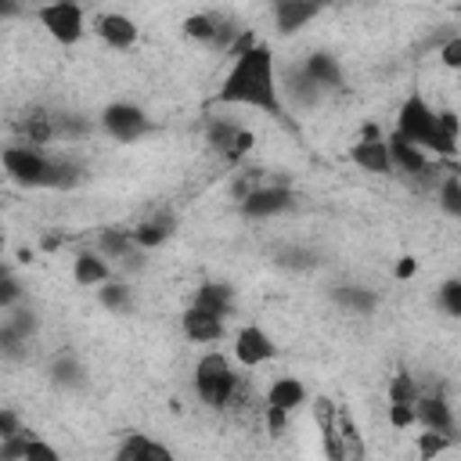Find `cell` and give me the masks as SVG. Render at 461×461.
Listing matches in <instances>:
<instances>
[{"label": "cell", "instance_id": "1", "mask_svg": "<svg viewBox=\"0 0 461 461\" xmlns=\"http://www.w3.org/2000/svg\"><path fill=\"white\" fill-rule=\"evenodd\" d=\"M216 104H245V108H259V112L281 119V86H277L270 43L256 40L245 54L234 58L230 72L223 76V83L216 90Z\"/></svg>", "mask_w": 461, "mask_h": 461}, {"label": "cell", "instance_id": "2", "mask_svg": "<svg viewBox=\"0 0 461 461\" xmlns=\"http://www.w3.org/2000/svg\"><path fill=\"white\" fill-rule=\"evenodd\" d=\"M194 393L212 411H223V407H230L238 400L241 382H238V371L230 367V360L223 353H205L194 364Z\"/></svg>", "mask_w": 461, "mask_h": 461}, {"label": "cell", "instance_id": "3", "mask_svg": "<svg viewBox=\"0 0 461 461\" xmlns=\"http://www.w3.org/2000/svg\"><path fill=\"white\" fill-rule=\"evenodd\" d=\"M393 133H400L403 140H411V144L421 148V151H432V155L450 158L447 148H443V137H439V112H432L421 94H411V97L400 104L396 130H393Z\"/></svg>", "mask_w": 461, "mask_h": 461}, {"label": "cell", "instance_id": "4", "mask_svg": "<svg viewBox=\"0 0 461 461\" xmlns=\"http://www.w3.org/2000/svg\"><path fill=\"white\" fill-rule=\"evenodd\" d=\"M54 155H47L36 144H7L4 148V169L22 187H54Z\"/></svg>", "mask_w": 461, "mask_h": 461}, {"label": "cell", "instance_id": "5", "mask_svg": "<svg viewBox=\"0 0 461 461\" xmlns=\"http://www.w3.org/2000/svg\"><path fill=\"white\" fill-rule=\"evenodd\" d=\"M36 22H40L61 47L79 43L83 32H86V25H83V7H79V4H68V0H54V4L36 7Z\"/></svg>", "mask_w": 461, "mask_h": 461}, {"label": "cell", "instance_id": "6", "mask_svg": "<svg viewBox=\"0 0 461 461\" xmlns=\"http://www.w3.org/2000/svg\"><path fill=\"white\" fill-rule=\"evenodd\" d=\"M349 162L360 166L364 173H378V176H389V173H393L389 140L382 137L378 122H364V126H360V140L349 148Z\"/></svg>", "mask_w": 461, "mask_h": 461}, {"label": "cell", "instance_id": "7", "mask_svg": "<svg viewBox=\"0 0 461 461\" xmlns=\"http://www.w3.org/2000/svg\"><path fill=\"white\" fill-rule=\"evenodd\" d=\"M313 421L321 429V443H324L328 461H353L349 447H346V436H342V425H339V403L331 396L313 400Z\"/></svg>", "mask_w": 461, "mask_h": 461}, {"label": "cell", "instance_id": "8", "mask_svg": "<svg viewBox=\"0 0 461 461\" xmlns=\"http://www.w3.org/2000/svg\"><path fill=\"white\" fill-rule=\"evenodd\" d=\"M101 126H104L108 137L130 144V140H137V137L148 133V115H144V108H137L130 101H115V104H108L101 112Z\"/></svg>", "mask_w": 461, "mask_h": 461}, {"label": "cell", "instance_id": "9", "mask_svg": "<svg viewBox=\"0 0 461 461\" xmlns=\"http://www.w3.org/2000/svg\"><path fill=\"white\" fill-rule=\"evenodd\" d=\"M234 357H238L241 367H259V364H267V360L277 357V342L270 339L267 328L245 324V328H238V335H234Z\"/></svg>", "mask_w": 461, "mask_h": 461}, {"label": "cell", "instance_id": "10", "mask_svg": "<svg viewBox=\"0 0 461 461\" xmlns=\"http://www.w3.org/2000/svg\"><path fill=\"white\" fill-rule=\"evenodd\" d=\"M292 209V191L281 187V184H263L256 187L245 202H241V212L249 220H267V216H281Z\"/></svg>", "mask_w": 461, "mask_h": 461}, {"label": "cell", "instance_id": "11", "mask_svg": "<svg viewBox=\"0 0 461 461\" xmlns=\"http://www.w3.org/2000/svg\"><path fill=\"white\" fill-rule=\"evenodd\" d=\"M94 32H97L112 50H126V47H133L137 36H140L137 22H133L130 14H122V11H104V14H97Z\"/></svg>", "mask_w": 461, "mask_h": 461}, {"label": "cell", "instance_id": "12", "mask_svg": "<svg viewBox=\"0 0 461 461\" xmlns=\"http://www.w3.org/2000/svg\"><path fill=\"white\" fill-rule=\"evenodd\" d=\"M115 461H176V454L148 432H126L115 447Z\"/></svg>", "mask_w": 461, "mask_h": 461}, {"label": "cell", "instance_id": "13", "mask_svg": "<svg viewBox=\"0 0 461 461\" xmlns=\"http://www.w3.org/2000/svg\"><path fill=\"white\" fill-rule=\"evenodd\" d=\"M234 303H238V295L227 281H202L194 288V299H191V306H198L202 313H212L220 321H227L234 313Z\"/></svg>", "mask_w": 461, "mask_h": 461}, {"label": "cell", "instance_id": "14", "mask_svg": "<svg viewBox=\"0 0 461 461\" xmlns=\"http://www.w3.org/2000/svg\"><path fill=\"white\" fill-rule=\"evenodd\" d=\"M414 418L421 421V429L450 432V436H454V411H450V403H447L443 393H425V396H418V403H414Z\"/></svg>", "mask_w": 461, "mask_h": 461}, {"label": "cell", "instance_id": "15", "mask_svg": "<svg viewBox=\"0 0 461 461\" xmlns=\"http://www.w3.org/2000/svg\"><path fill=\"white\" fill-rule=\"evenodd\" d=\"M389 158H393V169H400L407 176H425L429 173V155L421 148H414L411 140H403L400 133L389 137Z\"/></svg>", "mask_w": 461, "mask_h": 461}, {"label": "cell", "instance_id": "16", "mask_svg": "<svg viewBox=\"0 0 461 461\" xmlns=\"http://www.w3.org/2000/svg\"><path fill=\"white\" fill-rule=\"evenodd\" d=\"M180 328H184V335H187L191 342H202V346L223 339V321L212 317V313H202L198 306H187V310L180 313Z\"/></svg>", "mask_w": 461, "mask_h": 461}, {"label": "cell", "instance_id": "17", "mask_svg": "<svg viewBox=\"0 0 461 461\" xmlns=\"http://www.w3.org/2000/svg\"><path fill=\"white\" fill-rule=\"evenodd\" d=\"M173 227H176V216L162 209V212H155L133 227V241H137V249H158L162 241L173 238Z\"/></svg>", "mask_w": 461, "mask_h": 461}, {"label": "cell", "instance_id": "18", "mask_svg": "<svg viewBox=\"0 0 461 461\" xmlns=\"http://www.w3.org/2000/svg\"><path fill=\"white\" fill-rule=\"evenodd\" d=\"M270 14H274V25H277L281 32H295V29H303L310 18H317V14H321V4H306V0H281V4H274V7H270Z\"/></svg>", "mask_w": 461, "mask_h": 461}, {"label": "cell", "instance_id": "19", "mask_svg": "<svg viewBox=\"0 0 461 461\" xmlns=\"http://www.w3.org/2000/svg\"><path fill=\"white\" fill-rule=\"evenodd\" d=\"M303 68L310 72V79H313L321 90H339V86H342V65H339V58L328 54V50H313V54L303 61Z\"/></svg>", "mask_w": 461, "mask_h": 461}, {"label": "cell", "instance_id": "20", "mask_svg": "<svg viewBox=\"0 0 461 461\" xmlns=\"http://www.w3.org/2000/svg\"><path fill=\"white\" fill-rule=\"evenodd\" d=\"M72 281L83 285V288H94V285H108L112 281V270L104 263V256L94 249V252H79L72 259Z\"/></svg>", "mask_w": 461, "mask_h": 461}, {"label": "cell", "instance_id": "21", "mask_svg": "<svg viewBox=\"0 0 461 461\" xmlns=\"http://www.w3.org/2000/svg\"><path fill=\"white\" fill-rule=\"evenodd\" d=\"M267 407H281V411H295V407H303L306 403V385L299 382V378H292V375H281V378H274L270 382V389H267V400H263Z\"/></svg>", "mask_w": 461, "mask_h": 461}, {"label": "cell", "instance_id": "22", "mask_svg": "<svg viewBox=\"0 0 461 461\" xmlns=\"http://www.w3.org/2000/svg\"><path fill=\"white\" fill-rule=\"evenodd\" d=\"M97 252L104 259H133L137 256V241H133V230L126 227H108L97 234Z\"/></svg>", "mask_w": 461, "mask_h": 461}, {"label": "cell", "instance_id": "23", "mask_svg": "<svg viewBox=\"0 0 461 461\" xmlns=\"http://www.w3.org/2000/svg\"><path fill=\"white\" fill-rule=\"evenodd\" d=\"M241 130H245V126H238V122H230V119H209V122H205V140H209V148H212L216 155L230 158V151H234Z\"/></svg>", "mask_w": 461, "mask_h": 461}, {"label": "cell", "instance_id": "24", "mask_svg": "<svg viewBox=\"0 0 461 461\" xmlns=\"http://www.w3.org/2000/svg\"><path fill=\"white\" fill-rule=\"evenodd\" d=\"M18 133L25 137L22 144H50L54 140V115H47V112H40V108H32V112H25V119L18 122Z\"/></svg>", "mask_w": 461, "mask_h": 461}, {"label": "cell", "instance_id": "25", "mask_svg": "<svg viewBox=\"0 0 461 461\" xmlns=\"http://www.w3.org/2000/svg\"><path fill=\"white\" fill-rule=\"evenodd\" d=\"M285 83H288V97L295 101V104H303V108H310V104H317L321 101V86L310 79V72L303 68V65H295V68H288V76H285Z\"/></svg>", "mask_w": 461, "mask_h": 461}, {"label": "cell", "instance_id": "26", "mask_svg": "<svg viewBox=\"0 0 461 461\" xmlns=\"http://www.w3.org/2000/svg\"><path fill=\"white\" fill-rule=\"evenodd\" d=\"M216 32H220V14L216 11H198V14H187L184 18V36L187 40H198L205 47L216 43Z\"/></svg>", "mask_w": 461, "mask_h": 461}, {"label": "cell", "instance_id": "27", "mask_svg": "<svg viewBox=\"0 0 461 461\" xmlns=\"http://www.w3.org/2000/svg\"><path fill=\"white\" fill-rule=\"evenodd\" d=\"M331 295H335L339 306H346V310H353V313H360V317L375 313V306H378V295L367 292V288H360V285H342V288H335Z\"/></svg>", "mask_w": 461, "mask_h": 461}, {"label": "cell", "instance_id": "28", "mask_svg": "<svg viewBox=\"0 0 461 461\" xmlns=\"http://www.w3.org/2000/svg\"><path fill=\"white\" fill-rule=\"evenodd\" d=\"M50 378L61 385V389H79L86 382V367L79 364L76 353H61L54 364H50Z\"/></svg>", "mask_w": 461, "mask_h": 461}, {"label": "cell", "instance_id": "29", "mask_svg": "<svg viewBox=\"0 0 461 461\" xmlns=\"http://www.w3.org/2000/svg\"><path fill=\"white\" fill-rule=\"evenodd\" d=\"M0 328H7L11 335H18V339H32L36 335V328H40V321H36V313L25 306V303H18V306H11V310H4V321H0Z\"/></svg>", "mask_w": 461, "mask_h": 461}, {"label": "cell", "instance_id": "30", "mask_svg": "<svg viewBox=\"0 0 461 461\" xmlns=\"http://www.w3.org/2000/svg\"><path fill=\"white\" fill-rule=\"evenodd\" d=\"M97 303H101L104 310H112V313H130V310H133V295H130V288L119 285V281L101 285V288H97Z\"/></svg>", "mask_w": 461, "mask_h": 461}, {"label": "cell", "instance_id": "31", "mask_svg": "<svg viewBox=\"0 0 461 461\" xmlns=\"http://www.w3.org/2000/svg\"><path fill=\"white\" fill-rule=\"evenodd\" d=\"M90 133V122L76 112H54V137L58 140H83Z\"/></svg>", "mask_w": 461, "mask_h": 461}, {"label": "cell", "instance_id": "32", "mask_svg": "<svg viewBox=\"0 0 461 461\" xmlns=\"http://www.w3.org/2000/svg\"><path fill=\"white\" fill-rule=\"evenodd\" d=\"M418 461H436L443 450H450L454 447V436L450 432H432V429H425V432H418Z\"/></svg>", "mask_w": 461, "mask_h": 461}, {"label": "cell", "instance_id": "33", "mask_svg": "<svg viewBox=\"0 0 461 461\" xmlns=\"http://www.w3.org/2000/svg\"><path fill=\"white\" fill-rule=\"evenodd\" d=\"M418 382L407 375V371H396L393 378H389V403H418Z\"/></svg>", "mask_w": 461, "mask_h": 461}, {"label": "cell", "instance_id": "34", "mask_svg": "<svg viewBox=\"0 0 461 461\" xmlns=\"http://www.w3.org/2000/svg\"><path fill=\"white\" fill-rule=\"evenodd\" d=\"M439 209L447 216H457L461 220V173H450L443 184H439Z\"/></svg>", "mask_w": 461, "mask_h": 461}, {"label": "cell", "instance_id": "35", "mask_svg": "<svg viewBox=\"0 0 461 461\" xmlns=\"http://www.w3.org/2000/svg\"><path fill=\"white\" fill-rule=\"evenodd\" d=\"M439 310L450 313V317H461V277H450L439 285Z\"/></svg>", "mask_w": 461, "mask_h": 461}, {"label": "cell", "instance_id": "36", "mask_svg": "<svg viewBox=\"0 0 461 461\" xmlns=\"http://www.w3.org/2000/svg\"><path fill=\"white\" fill-rule=\"evenodd\" d=\"M22 303V285L14 277V270H4L0 274V310H11Z\"/></svg>", "mask_w": 461, "mask_h": 461}, {"label": "cell", "instance_id": "37", "mask_svg": "<svg viewBox=\"0 0 461 461\" xmlns=\"http://www.w3.org/2000/svg\"><path fill=\"white\" fill-rule=\"evenodd\" d=\"M29 439H32V432H29V429H25L22 436H14V439H0V461H25Z\"/></svg>", "mask_w": 461, "mask_h": 461}, {"label": "cell", "instance_id": "38", "mask_svg": "<svg viewBox=\"0 0 461 461\" xmlns=\"http://www.w3.org/2000/svg\"><path fill=\"white\" fill-rule=\"evenodd\" d=\"M25 461H65V457L58 454V447H50L43 436H36V432H32L29 450H25Z\"/></svg>", "mask_w": 461, "mask_h": 461}, {"label": "cell", "instance_id": "39", "mask_svg": "<svg viewBox=\"0 0 461 461\" xmlns=\"http://www.w3.org/2000/svg\"><path fill=\"white\" fill-rule=\"evenodd\" d=\"M288 418H292L288 411H281V407H267V403H263V421H267V432H270V436H281V432L288 429Z\"/></svg>", "mask_w": 461, "mask_h": 461}, {"label": "cell", "instance_id": "40", "mask_svg": "<svg viewBox=\"0 0 461 461\" xmlns=\"http://www.w3.org/2000/svg\"><path fill=\"white\" fill-rule=\"evenodd\" d=\"M439 61L447 68H457L461 72V36H450L443 47H439Z\"/></svg>", "mask_w": 461, "mask_h": 461}, {"label": "cell", "instance_id": "41", "mask_svg": "<svg viewBox=\"0 0 461 461\" xmlns=\"http://www.w3.org/2000/svg\"><path fill=\"white\" fill-rule=\"evenodd\" d=\"M411 421H418L411 403H389V425H393V429H407Z\"/></svg>", "mask_w": 461, "mask_h": 461}, {"label": "cell", "instance_id": "42", "mask_svg": "<svg viewBox=\"0 0 461 461\" xmlns=\"http://www.w3.org/2000/svg\"><path fill=\"white\" fill-rule=\"evenodd\" d=\"M25 429H22V421H18V414L11 411V407H4L0 411V439H14V436H22Z\"/></svg>", "mask_w": 461, "mask_h": 461}, {"label": "cell", "instance_id": "43", "mask_svg": "<svg viewBox=\"0 0 461 461\" xmlns=\"http://www.w3.org/2000/svg\"><path fill=\"white\" fill-rule=\"evenodd\" d=\"M414 270H418V263H414V259H411V256H403V259H400V263H396V270H393V274H396V277H411V274H414Z\"/></svg>", "mask_w": 461, "mask_h": 461}, {"label": "cell", "instance_id": "44", "mask_svg": "<svg viewBox=\"0 0 461 461\" xmlns=\"http://www.w3.org/2000/svg\"><path fill=\"white\" fill-rule=\"evenodd\" d=\"M457 418H461V414H457Z\"/></svg>", "mask_w": 461, "mask_h": 461}]
</instances>
